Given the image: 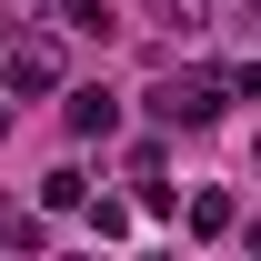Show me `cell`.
<instances>
[{"instance_id":"cell-3","label":"cell","mask_w":261,"mask_h":261,"mask_svg":"<svg viewBox=\"0 0 261 261\" xmlns=\"http://www.w3.org/2000/svg\"><path fill=\"white\" fill-rule=\"evenodd\" d=\"M61 10V31H81V40H111V0H50Z\"/></svg>"},{"instance_id":"cell-7","label":"cell","mask_w":261,"mask_h":261,"mask_svg":"<svg viewBox=\"0 0 261 261\" xmlns=\"http://www.w3.org/2000/svg\"><path fill=\"white\" fill-rule=\"evenodd\" d=\"M0 40H10V20H0Z\"/></svg>"},{"instance_id":"cell-2","label":"cell","mask_w":261,"mask_h":261,"mask_svg":"<svg viewBox=\"0 0 261 261\" xmlns=\"http://www.w3.org/2000/svg\"><path fill=\"white\" fill-rule=\"evenodd\" d=\"M61 81V50L50 40H10V91H50Z\"/></svg>"},{"instance_id":"cell-1","label":"cell","mask_w":261,"mask_h":261,"mask_svg":"<svg viewBox=\"0 0 261 261\" xmlns=\"http://www.w3.org/2000/svg\"><path fill=\"white\" fill-rule=\"evenodd\" d=\"M221 100H231L221 70H171V81H151V121H161V130H201Z\"/></svg>"},{"instance_id":"cell-6","label":"cell","mask_w":261,"mask_h":261,"mask_svg":"<svg viewBox=\"0 0 261 261\" xmlns=\"http://www.w3.org/2000/svg\"><path fill=\"white\" fill-rule=\"evenodd\" d=\"M0 241H20V251H40V241H50V221H31V211H10V201H0Z\"/></svg>"},{"instance_id":"cell-4","label":"cell","mask_w":261,"mask_h":261,"mask_svg":"<svg viewBox=\"0 0 261 261\" xmlns=\"http://www.w3.org/2000/svg\"><path fill=\"white\" fill-rule=\"evenodd\" d=\"M111 121H121V100H111V91H70V130H81V141L111 130Z\"/></svg>"},{"instance_id":"cell-5","label":"cell","mask_w":261,"mask_h":261,"mask_svg":"<svg viewBox=\"0 0 261 261\" xmlns=\"http://www.w3.org/2000/svg\"><path fill=\"white\" fill-rule=\"evenodd\" d=\"M191 231H201V241H221V231H231V191H201V201H191Z\"/></svg>"}]
</instances>
